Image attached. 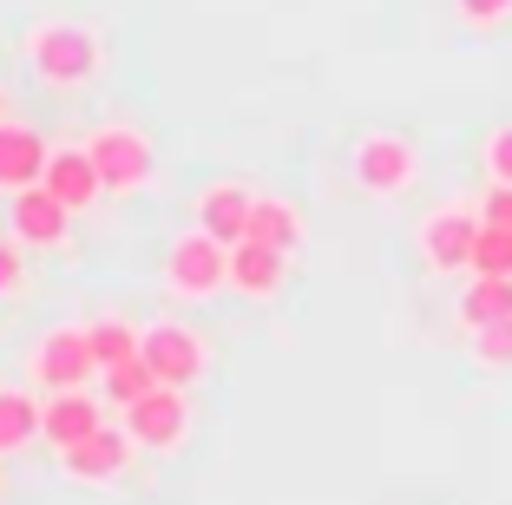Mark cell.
I'll return each mask as SVG.
<instances>
[{"label":"cell","instance_id":"16","mask_svg":"<svg viewBox=\"0 0 512 505\" xmlns=\"http://www.w3.org/2000/svg\"><path fill=\"white\" fill-rule=\"evenodd\" d=\"M302 237H309V223H302V210L289 204V197H256L250 210V243H270V250H302Z\"/></svg>","mask_w":512,"mask_h":505},{"label":"cell","instance_id":"7","mask_svg":"<svg viewBox=\"0 0 512 505\" xmlns=\"http://www.w3.org/2000/svg\"><path fill=\"white\" fill-rule=\"evenodd\" d=\"M145 361L151 374H158V387H184L191 394L204 374H211V342H204V328L184 322V315H165V322L145 328Z\"/></svg>","mask_w":512,"mask_h":505},{"label":"cell","instance_id":"3","mask_svg":"<svg viewBox=\"0 0 512 505\" xmlns=\"http://www.w3.org/2000/svg\"><path fill=\"white\" fill-rule=\"evenodd\" d=\"M99 381V355H92V328L79 322H53L33 335L27 348V387L40 394H73V387Z\"/></svg>","mask_w":512,"mask_h":505},{"label":"cell","instance_id":"17","mask_svg":"<svg viewBox=\"0 0 512 505\" xmlns=\"http://www.w3.org/2000/svg\"><path fill=\"white\" fill-rule=\"evenodd\" d=\"M460 328H493V322H512V276H467L460 289Z\"/></svg>","mask_w":512,"mask_h":505},{"label":"cell","instance_id":"15","mask_svg":"<svg viewBox=\"0 0 512 505\" xmlns=\"http://www.w3.org/2000/svg\"><path fill=\"white\" fill-rule=\"evenodd\" d=\"M46 158H53V145H46L33 125L7 119V125H0V197L33 191V184L46 178Z\"/></svg>","mask_w":512,"mask_h":505},{"label":"cell","instance_id":"25","mask_svg":"<svg viewBox=\"0 0 512 505\" xmlns=\"http://www.w3.org/2000/svg\"><path fill=\"white\" fill-rule=\"evenodd\" d=\"M480 164H486V184H512V125H493V132H486Z\"/></svg>","mask_w":512,"mask_h":505},{"label":"cell","instance_id":"11","mask_svg":"<svg viewBox=\"0 0 512 505\" xmlns=\"http://www.w3.org/2000/svg\"><path fill=\"white\" fill-rule=\"evenodd\" d=\"M99 427H106V401H99L92 387H73V394H40V440L53 446V460H60L66 446L92 440Z\"/></svg>","mask_w":512,"mask_h":505},{"label":"cell","instance_id":"18","mask_svg":"<svg viewBox=\"0 0 512 505\" xmlns=\"http://www.w3.org/2000/svg\"><path fill=\"white\" fill-rule=\"evenodd\" d=\"M33 440H40V401H33V387L0 381V453H27Z\"/></svg>","mask_w":512,"mask_h":505},{"label":"cell","instance_id":"20","mask_svg":"<svg viewBox=\"0 0 512 505\" xmlns=\"http://www.w3.org/2000/svg\"><path fill=\"white\" fill-rule=\"evenodd\" d=\"M99 387H106V407H119V414H125V407H138L151 387H158V374H151L145 361H125V368H106V374H99Z\"/></svg>","mask_w":512,"mask_h":505},{"label":"cell","instance_id":"24","mask_svg":"<svg viewBox=\"0 0 512 505\" xmlns=\"http://www.w3.org/2000/svg\"><path fill=\"white\" fill-rule=\"evenodd\" d=\"M453 14L467 33H499L512 20V0H453Z\"/></svg>","mask_w":512,"mask_h":505},{"label":"cell","instance_id":"13","mask_svg":"<svg viewBox=\"0 0 512 505\" xmlns=\"http://www.w3.org/2000/svg\"><path fill=\"white\" fill-rule=\"evenodd\" d=\"M46 191L60 197L66 210H92L99 204V197H106V178H99V164H92V151H86V138H79V145H53V158H46Z\"/></svg>","mask_w":512,"mask_h":505},{"label":"cell","instance_id":"23","mask_svg":"<svg viewBox=\"0 0 512 505\" xmlns=\"http://www.w3.org/2000/svg\"><path fill=\"white\" fill-rule=\"evenodd\" d=\"M27 296V243L14 230H0V302H20Z\"/></svg>","mask_w":512,"mask_h":505},{"label":"cell","instance_id":"27","mask_svg":"<svg viewBox=\"0 0 512 505\" xmlns=\"http://www.w3.org/2000/svg\"><path fill=\"white\" fill-rule=\"evenodd\" d=\"M0 125H7V86H0Z\"/></svg>","mask_w":512,"mask_h":505},{"label":"cell","instance_id":"22","mask_svg":"<svg viewBox=\"0 0 512 505\" xmlns=\"http://www.w3.org/2000/svg\"><path fill=\"white\" fill-rule=\"evenodd\" d=\"M473 276H512V230H506V223H480V243H473Z\"/></svg>","mask_w":512,"mask_h":505},{"label":"cell","instance_id":"2","mask_svg":"<svg viewBox=\"0 0 512 505\" xmlns=\"http://www.w3.org/2000/svg\"><path fill=\"white\" fill-rule=\"evenodd\" d=\"M158 289L171 302H217L230 289V243L204 237V230H178L165 243V263H158Z\"/></svg>","mask_w":512,"mask_h":505},{"label":"cell","instance_id":"10","mask_svg":"<svg viewBox=\"0 0 512 505\" xmlns=\"http://www.w3.org/2000/svg\"><path fill=\"white\" fill-rule=\"evenodd\" d=\"M250 210H256V191H250V184H237V178H211L204 191L191 197V223L204 230V237L230 243V250L250 237Z\"/></svg>","mask_w":512,"mask_h":505},{"label":"cell","instance_id":"21","mask_svg":"<svg viewBox=\"0 0 512 505\" xmlns=\"http://www.w3.org/2000/svg\"><path fill=\"white\" fill-rule=\"evenodd\" d=\"M467 355H473V368H486V374H512V322L467 328Z\"/></svg>","mask_w":512,"mask_h":505},{"label":"cell","instance_id":"4","mask_svg":"<svg viewBox=\"0 0 512 505\" xmlns=\"http://www.w3.org/2000/svg\"><path fill=\"white\" fill-rule=\"evenodd\" d=\"M348 171H355V191L362 197H407L421 184V145L407 132H362L348 151Z\"/></svg>","mask_w":512,"mask_h":505},{"label":"cell","instance_id":"8","mask_svg":"<svg viewBox=\"0 0 512 505\" xmlns=\"http://www.w3.org/2000/svg\"><path fill=\"white\" fill-rule=\"evenodd\" d=\"M119 427L138 440V453H178L191 440V394L184 387H151L138 407H125Z\"/></svg>","mask_w":512,"mask_h":505},{"label":"cell","instance_id":"9","mask_svg":"<svg viewBox=\"0 0 512 505\" xmlns=\"http://www.w3.org/2000/svg\"><path fill=\"white\" fill-rule=\"evenodd\" d=\"M132 460H138V440L125 427H99L92 440H79V446H66L60 453V473L73 479V486H119L125 473H132Z\"/></svg>","mask_w":512,"mask_h":505},{"label":"cell","instance_id":"12","mask_svg":"<svg viewBox=\"0 0 512 505\" xmlns=\"http://www.w3.org/2000/svg\"><path fill=\"white\" fill-rule=\"evenodd\" d=\"M7 230H14L27 250H66V243H73V210L46 191V184H33V191H14V217H7Z\"/></svg>","mask_w":512,"mask_h":505},{"label":"cell","instance_id":"1","mask_svg":"<svg viewBox=\"0 0 512 505\" xmlns=\"http://www.w3.org/2000/svg\"><path fill=\"white\" fill-rule=\"evenodd\" d=\"M27 66L46 92H86L106 73V33L86 20H40L27 33Z\"/></svg>","mask_w":512,"mask_h":505},{"label":"cell","instance_id":"26","mask_svg":"<svg viewBox=\"0 0 512 505\" xmlns=\"http://www.w3.org/2000/svg\"><path fill=\"white\" fill-rule=\"evenodd\" d=\"M480 217H486V223H506V230H512V184H486Z\"/></svg>","mask_w":512,"mask_h":505},{"label":"cell","instance_id":"5","mask_svg":"<svg viewBox=\"0 0 512 505\" xmlns=\"http://www.w3.org/2000/svg\"><path fill=\"white\" fill-rule=\"evenodd\" d=\"M86 151H92V164H99V178H106L112 197H138V191H151V178H158V145L125 119L92 125Z\"/></svg>","mask_w":512,"mask_h":505},{"label":"cell","instance_id":"6","mask_svg":"<svg viewBox=\"0 0 512 505\" xmlns=\"http://www.w3.org/2000/svg\"><path fill=\"white\" fill-rule=\"evenodd\" d=\"M480 204H434L414 223V250L427 276H473V243H480Z\"/></svg>","mask_w":512,"mask_h":505},{"label":"cell","instance_id":"19","mask_svg":"<svg viewBox=\"0 0 512 505\" xmlns=\"http://www.w3.org/2000/svg\"><path fill=\"white\" fill-rule=\"evenodd\" d=\"M86 328H92V355H99V374H106V368H125V361L145 355V328L125 322V315H99V322H86Z\"/></svg>","mask_w":512,"mask_h":505},{"label":"cell","instance_id":"14","mask_svg":"<svg viewBox=\"0 0 512 505\" xmlns=\"http://www.w3.org/2000/svg\"><path fill=\"white\" fill-rule=\"evenodd\" d=\"M283 289H289V250H270V243H250V237L230 250V296L276 302Z\"/></svg>","mask_w":512,"mask_h":505}]
</instances>
